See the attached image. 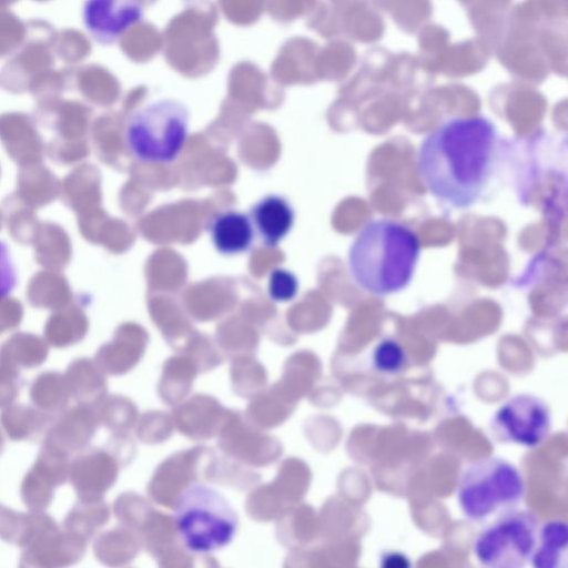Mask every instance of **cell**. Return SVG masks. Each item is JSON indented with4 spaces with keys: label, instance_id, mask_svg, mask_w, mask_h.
<instances>
[{
    "label": "cell",
    "instance_id": "obj_19",
    "mask_svg": "<svg viewBox=\"0 0 568 568\" xmlns=\"http://www.w3.org/2000/svg\"><path fill=\"white\" fill-rule=\"evenodd\" d=\"M108 520V509L101 497H80L65 515L62 527L85 540Z\"/></svg>",
    "mask_w": 568,
    "mask_h": 568
},
{
    "label": "cell",
    "instance_id": "obj_1",
    "mask_svg": "<svg viewBox=\"0 0 568 568\" xmlns=\"http://www.w3.org/2000/svg\"><path fill=\"white\" fill-rule=\"evenodd\" d=\"M494 124L483 118L454 119L433 130L418 151V172L439 201L473 206L490 182L498 154Z\"/></svg>",
    "mask_w": 568,
    "mask_h": 568
},
{
    "label": "cell",
    "instance_id": "obj_22",
    "mask_svg": "<svg viewBox=\"0 0 568 568\" xmlns=\"http://www.w3.org/2000/svg\"><path fill=\"white\" fill-rule=\"evenodd\" d=\"M85 331V320L79 313L68 312L55 314L45 325L44 339L53 347H68L80 342Z\"/></svg>",
    "mask_w": 568,
    "mask_h": 568
},
{
    "label": "cell",
    "instance_id": "obj_15",
    "mask_svg": "<svg viewBox=\"0 0 568 568\" xmlns=\"http://www.w3.org/2000/svg\"><path fill=\"white\" fill-rule=\"evenodd\" d=\"M103 371L87 357L73 359L64 372L70 395L79 404L95 405L105 392Z\"/></svg>",
    "mask_w": 568,
    "mask_h": 568
},
{
    "label": "cell",
    "instance_id": "obj_14",
    "mask_svg": "<svg viewBox=\"0 0 568 568\" xmlns=\"http://www.w3.org/2000/svg\"><path fill=\"white\" fill-rule=\"evenodd\" d=\"M568 525L565 519H549L538 527L530 565L536 568H567Z\"/></svg>",
    "mask_w": 568,
    "mask_h": 568
},
{
    "label": "cell",
    "instance_id": "obj_13",
    "mask_svg": "<svg viewBox=\"0 0 568 568\" xmlns=\"http://www.w3.org/2000/svg\"><path fill=\"white\" fill-rule=\"evenodd\" d=\"M209 233L214 247L224 255L247 252L255 239L250 215L232 209L220 211L212 216Z\"/></svg>",
    "mask_w": 568,
    "mask_h": 568
},
{
    "label": "cell",
    "instance_id": "obj_3",
    "mask_svg": "<svg viewBox=\"0 0 568 568\" xmlns=\"http://www.w3.org/2000/svg\"><path fill=\"white\" fill-rule=\"evenodd\" d=\"M526 494L520 470L509 460L485 456L473 460L459 475L456 497L465 518L483 523L517 508Z\"/></svg>",
    "mask_w": 568,
    "mask_h": 568
},
{
    "label": "cell",
    "instance_id": "obj_10",
    "mask_svg": "<svg viewBox=\"0 0 568 568\" xmlns=\"http://www.w3.org/2000/svg\"><path fill=\"white\" fill-rule=\"evenodd\" d=\"M98 425L93 405L79 404L65 408L50 424L45 439L65 452L80 453L91 442Z\"/></svg>",
    "mask_w": 568,
    "mask_h": 568
},
{
    "label": "cell",
    "instance_id": "obj_4",
    "mask_svg": "<svg viewBox=\"0 0 568 568\" xmlns=\"http://www.w3.org/2000/svg\"><path fill=\"white\" fill-rule=\"evenodd\" d=\"M189 118L187 109L175 100L151 102L129 118L124 130L125 145L141 162L171 163L186 142Z\"/></svg>",
    "mask_w": 568,
    "mask_h": 568
},
{
    "label": "cell",
    "instance_id": "obj_20",
    "mask_svg": "<svg viewBox=\"0 0 568 568\" xmlns=\"http://www.w3.org/2000/svg\"><path fill=\"white\" fill-rule=\"evenodd\" d=\"M44 510L21 513L0 504V538L23 548L40 528Z\"/></svg>",
    "mask_w": 568,
    "mask_h": 568
},
{
    "label": "cell",
    "instance_id": "obj_18",
    "mask_svg": "<svg viewBox=\"0 0 568 568\" xmlns=\"http://www.w3.org/2000/svg\"><path fill=\"white\" fill-rule=\"evenodd\" d=\"M53 418L34 406L11 404L2 408L0 425L6 435L17 442L37 436L50 426Z\"/></svg>",
    "mask_w": 568,
    "mask_h": 568
},
{
    "label": "cell",
    "instance_id": "obj_8",
    "mask_svg": "<svg viewBox=\"0 0 568 568\" xmlns=\"http://www.w3.org/2000/svg\"><path fill=\"white\" fill-rule=\"evenodd\" d=\"M88 540L59 526L43 514L39 530L20 555L21 567L58 568L74 565L83 557Z\"/></svg>",
    "mask_w": 568,
    "mask_h": 568
},
{
    "label": "cell",
    "instance_id": "obj_2",
    "mask_svg": "<svg viewBox=\"0 0 568 568\" xmlns=\"http://www.w3.org/2000/svg\"><path fill=\"white\" fill-rule=\"evenodd\" d=\"M420 254L416 233L388 217L367 222L348 250V271L364 291L387 296L412 281Z\"/></svg>",
    "mask_w": 568,
    "mask_h": 568
},
{
    "label": "cell",
    "instance_id": "obj_29",
    "mask_svg": "<svg viewBox=\"0 0 568 568\" xmlns=\"http://www.w3.org/2000/svg\"><path fill=\"white\" fill-rule=\"evenodd\" d=\"M4 436H3V432L2 429L0 428V455L2 454L3 449H4Z\"/></svg>",
    "mask_w": 568,
    "mask_h": 568
},
{
    "label": "cell",
    "instance_id": "obj_7",
    "mask_svg": "<svg viewBox=\"0 0 568 568\" xmlns=\"http://www.w3.org/2000/svg\"><path fill=\"white\" fill-rule=\"evenodd\" d=\"M551 413L547 403L529 393L506 399L493 414L489 430L503 444L534 448L549 435Z\"/></svg>",
    "mask_w": 568,
    "mask_h": 568
},
{
    "label": "cell",
    "instance_id": "obj_17",
    "mask_svg": "<svg viewBox=\"0 0 568 568\" xmlns=\"http://www.w3.org/2000/svg\"><path fill=\"white\" fill-rule=\"evenodd\" d=\"M29 395L34 407L52 417L63 412L71 398L64 374L58 371L40 373L32 381Z\"/></svg>",
    "mask_w": 568,
    "mask_h": 568
},
{
    "label": "cell",
    "instance_id": "obj_24",
    "mask_svg": "<svg viewBox=\"0 0 568 568\" xmlns=\"http://www.w3.org/2000/svg\"><path fill=\"white\" fill-rule=\"evenodd\" d=\"M54 491L55 488L47 485L29 470L20 486L21 499L29 510L47 509L53 500Z\"/></svg>",
    "mask_w": 568,
    "mask_h": 568
},
{
    "label": "cell",
    "instance_id": "obj_28",
    "mask_svg": "<svg viewBox=\"0 0 568 568\" xmlns=\"http://www.w3.org/2000/svg\"><path fill=\"white\" fill-rule=\"evenodd\" d=\"M21 315V310L17 305L0 306V334L19 325Z\"/></svg>",
    "mask_w": 568,
    "mask_h": 568
},
{
    "label": "cell",
    "instance_id": "obj_6",
    "mask_svg": "<svg viewBox=\"0 0 568 568\" xmlns=\"http://www.w3.org/2000/svg\"><path fill=\"white\" fill-rule=\"evenodd\" d=\"M538 527L537 517L529 510L501 513L474 538V556L483 567H524L532 555Z\"/></svg>",
    "mask_w": 568,
    "mask_h": 568
},
{
    "label": "cell",
    "instance_id": "obj_12",
    "mask_svg": "<svg viewBox=\"0 0 568 568\" xmlns=\"http://www.w3.org/2000/svg\"><path fill=\"white\" fill-rule=\"evenodd\" d=\"M255 233L268 247L277 246L292 231L295 211L282 195L270 194L258 200L250 211Z\"/></svg>",
    "mask_w": 568,
    "mask_h": 568
},
{
    "label": "cell",
    "instance_id": "obj_27",
    "mask_svg": "<svg viewBox=\"0 0 568 568\" xmlns=\"http://www.w3.org/2000/svg\"><path fill=\"white\" fill-rule=\"evenodd\" d=\"M17 272L7 244L0 241V300L7 297L16 287Z\"/></svg>",
    "mask_w": 568,
    "mask_h": 568
},
{
    "label": "cell",
    "instance_id": "obj_9",
    "mask_svg": "<svg viewBox=\"0 0 568 568\" xmlns=\"http://www.w3.org/2000/svg\"><path fill=\"white\" fill-rule=\"evenodd\" d=\"M143 13V0H84L82 10L87 31L102 44L116 42Z\"/></svg>",
    "mask_w": 568,
    "mask_h": 568
},
{
    "label": "cell",
    "instance_id": "obj_23",
    "mask_svg": "<svg viewBox=\"0 0 568 568\" xmlns=\"http://www.w3.org/2000/svg\"><path fill=\"white\" fill-rule=\"evenodd\" d=\"M373 368L385 375L402 373L407 364V354L403 345L390 337L381 339L371 353Z\"/></svg>",
    "mask_w": 568,
    "mask_h": 568
},
{
    "label": "cell",
    "instance_id": "obj_25",
    "mask_svg": "<svg viewBox=\"0 0 568 568\" xmlns=\"http://www.w3.org/2000/svg\"><path fill=\"white\" fill-rule=\"evenodd\" d=\"M300 282L290 270L276 267L271 271L267 280V294L274 302H290L298 293Z\"/></svg>",
    "mask_w": 568,
    "mask_h": 568
},
{
    "label": "cell",
    "instance_id": "obj_5",
    "mask_svg": "<svg viewBox=\"0 0 568 568\" xmlns=\"http://www.w3.org/2000/svg\"><path fill=\"white\" fill-rule=\"evenodd\" d=\"M175 524L189 550L210 552L232 541L237 528V516L219 491L203 484H193L176 503Z\"/></svg>",
    "mask_w": 568,
    "mask_h": 568
},
{
    "label": "cell",
    "instance_id": "obj_26",
    "mask_svg": "<svg viewBox=\"0 0 568 568\" xmlns=\"http://www.w3.org/2000/svg\"><path fill=\"white\" fill-rule=\"evenodd\" d=\"M22 379L19 369L0 364V408H4L19 396Z\"/></svg>",
    "mask_w": 568,
    "mask_h": 568
},
{
    "label": "cell",
    "instance_id": "obj_21",
    "mask_svg": "<svg viewBox=\"0 0 568 568\" xmlns=\"http://www.w3.org/2000/svg\"><path fill=\"white\" fill-rule=\"evenodd\" d=\"M70 453L44 438L38 456L29 471L57 488L69 480Z\"/></svg>",
    "mask_w": 568,
    "mask_h": 568
},
{
    "label": "cell",
    "instance_id": "obj_16",
    "mask_svg": "<svg viewBox=\"0 0 568 568\" xmlns=\"http://www.w3.org/2000/svg\"><path fill=\"white\" fill-rule=\"evenodd\" d=\"M49 354L44 338L30 333H17L0 347V364L16 369L42 365Z\"/></svg>",
    "mask_w": 568,
    "mask_h": 568
},
{
    "label": "cell",
    "instance_id": "obj_11",
    "mask_svg": "<svg viewBox=\"0 0 568 568\" xmlns=\"http://www.w3.org/2000/svg\"><path fill=\"white\" fill-rule=\"evenodd\" d=\"M116 474L112 457L101 449L81 450L70 464L69 480L80 497H101Z\"/></svg>",
    "mask_w": 568,
    "mask_h": 568
}]
</instances>
